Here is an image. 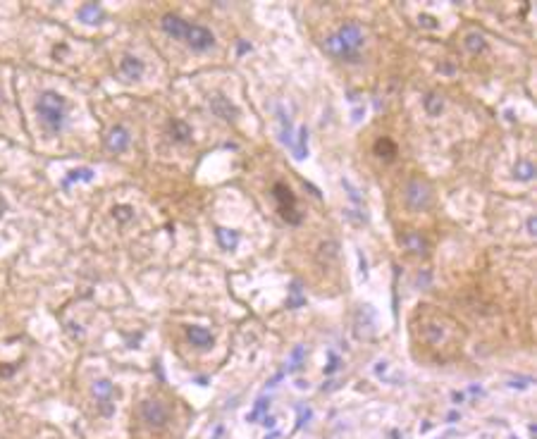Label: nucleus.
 I'll use <instances>...</instances> for the list:
<instances>
[{
  "instance_id": "f03ea898",
  "label": "nucleus",
  "mask_w": 537,
  "mask_h": 439,
  "mask_svg": "<svg viewBox=\"0 0 537 439\" xmlns=\"http://www.w3.org/2000/svg\"><path fill=\"white\" fill-rule=\"evenodd\" d=\"M184 41L191 46V48H196V51H205V48H210L213 46V34H210L208 29H201V26H186V34H184Z\"/></svg>"
},
{
  "instance_id": "1a4fd4ad",
  "label": "nucleus",
  "mask_w": 537,
  "mask_h": 439,
  "mask_svg": "<svg viewBox=\"0 0 537 439\" xmlns=\"http://www.w3.org/2000/svg\"><path fill=\"white\" fill-rule=\"evenodd\" d=\"M0 212H3V201H0Z\"/></svg>"
},
{
  "instance_id": "20e7f679",
  "label": "nucleus",
  "mask_w": 537,
  "mask_h": 439,
  "mask_svg": "<svg viewBox=\"0 0 537 439\" xmlns=\"http://www.w3.org/2000/svg\"><path fill=\"white\" fill-rule=\"evenodd\" d=\"M275 198L279 201V210H282V215L284 217H289L292 222H296V215H294V194H292V189L284 184H275Z\"/></svg>"
},
{
  "instance_id": "7ed1b4c3",
  "label": "nucleus",
  "mask_w": 537,
  "mask_h": 439,
  "mask_svg": "<svg viewBox=\"0 0 537 439\" xmlns=\"http://www.w3.org/2000/svg\"><path fill=\"white\" fill-rule=\"evenodd\" d=\"M141 415H143V420L148 422V425H165V420H168V411H165V406L160 404V401H155V399L143 401Z\"/></svg>"
},
{
  "instance_id": "6e6552de",
  "label": "nucleus",
  "mask_w": 537,
  "mask_h": 439,
  "mask_svg": "<svg viewBox=\"0 0 537 439\" xmlns=\"http://www.w3.org/2000/svg\"><path fill=\"white\" fill-rule=\"evenodd\" d=\"M127 141V134L122 131V129H117V131H112V136H110V146L112 148H122Z\"/></svg>"
},
{
  "instance_id": "423d86ee",
  "label": "nucleus",
  "mask_w": 537,
  "mask_h": 439,
  "mask_svg": "<svg viewBox=\"0 0 537 439\" xmlns=\"http://www.w3.org/2000/svg\"><path fill=\"white\" fill-rule=\"evenodd\" d=\"M189 339H191V344H196V346H210L213 344L210 332L203 327H189Z\"/></svg>"
},
{
  "instance_id": "0eeeda50",
  "label": "nucleus",
  "mask_w": 537,
  "mask_h": 439,
  "mask_svg": "<svg viewBox=\"0 0 537 439\" xmlns=\"http://www.w3.org/2000/svg\"><path fill=\"white\" fill-rule=\"evenodd\" d=\"M141 62H139V60H134V58H129V55H127L125 60H122V72H125V74H129V76H139L141 74Z\"/></svg>"
},
{
  "instance_id": "39448f33",
  "label": "nucleus",
  "mask_w": 537,
  "mask_h": 439,
  "mask_svg": "<svg viewBox=\"0 0 537 439\" xmlns=\"http://www.w3.org/2000/svg\"><path fill=\"white\" fill-rule=\"evenodd\" d=\"M186 22L184 19H179V17H175V15H168V17H162V29L168 31L172 38H182L184 41V34H186Z\"/></svg>"
},
{
  "instance_id": "f257e3e1",
  "label": "nucleus",
  "mask_w": 537,
  "mask_h": 439,
  "mask_svg": "<svg viewBox=\"0 0 537 439\" xmlns=\"http://www.w3.org/2000/svg\"><path fill=\"white\" fill-rule=\"evenodd\" d=\"M38 115L51 131H58L62 127V117H65V98L53 91H46L38 101Z\"/></svg>"
}]
</instances>
